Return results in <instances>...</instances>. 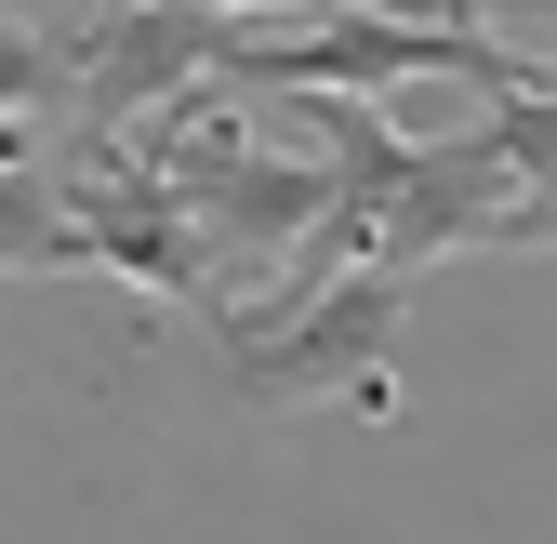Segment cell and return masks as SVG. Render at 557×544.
<instances>
[{
	"label": "cell",
	"instance_id": "cell-1",
	"mask_svg": "<svg viewBox=\"0 0 557 544\" xmlns=\"http://www.w3.org/2000/svg\"><path fill=\"white\" fill-rule=\"evenodd\" d=\"M385 346H398V265H319L306 293L226 306V372L252 412H306V398H359L385 412Z\"/></svg>",
	"mask_w": 557,
	"mask_h": 544
},
{
	"label": "cell",
	"instance_id": "cell-2",
	"mask_svg": "<svg viewBox=\"0 0 557 544\" xmlns=\"http://www.w3.org/2000/svg\"><path fill=\"white\" fill-rule=\"evenodd\" d=\"M53 199H66V226H81V265H107V280H133V293H173V306H213V252H199L186 199L133 147L94 133V160L53 173Z\"/></svg>",
	"mask_w": 557,
	"mask_h": 544
},
{
	"label": "cell",
	"instance_id": "cell-3",
	"mask_svg": "<svg viewBox=\"0 0 557 544\" xmlns=\"http://www.w3.org/2000/svg\"><path fill=\"white\" fill-rule=\"evenodd\" d=\"M213 81V0H120V14L66 27V94L94 107V133H147Z\"/></svg>",
	"mask_w": 557,
	"mask_h": 544
},
{
	"label": "cell",
	"instance_id": "cell-4",
	"mask_svg": "<svg viewBox=\"0 0 557 544\" xmlns=\"http://www.w3.org/2000/svg\"><path fill=\"white\" fill-rule=\"evenodd\" d=\"M66 265H81V226H66L53 173L0 160V280H66Z\"/></svg>",
	"mask_w": 557,
	"mask_h": 544
},
{
	"label": "cell",
	"instance_id": "cell-5",
	"mask_svg": "<svg viewBox=\"0 0 557 544\" xmlns=\"http://www.w3.org/2000/svg\"><path fill=\"white\" fill-rule=\"evenodd\" d=\"M66 107V27L0 14V160H27V120Z\"/></svg>",
	"mask_w": 557,
	"mask_h": 544
},
{
	"label": "cell",
	"instance_id": "cell-6",
	"mask_svg": "<svg viewBox=\"0 0 557 544\" xmlns=\"http://www.w3.org/2000/svg\"><path fill=\"white\" fill-rule=\"evenodd\" d=\"M213 14H332V0H213Z\"/></svg>",
	"mask_w": 557,
	"mask_h": 544
}]
</instances>
